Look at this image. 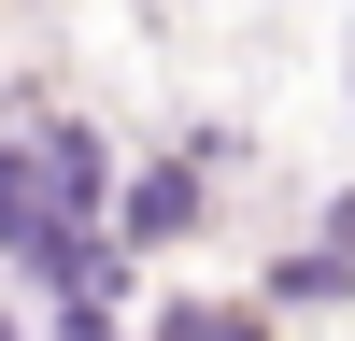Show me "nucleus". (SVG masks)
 <instances>
[{"mask_svg": "<svg viewBox=\"0 0 355 341\" xmlns=\"http://www.w3.org/2000/svg\"><path fill=\"white\" fill-rule=\"evenodd\" d=\"M185 213H199V185H185V170H157V185L128 199V227H142V242H171V227H185Z\"/></svg>", "mask_w": 355, "mask_h": 341, "instance_id": "f257e3e1", "label": "nucleus"}, {"mask_svg": "<svg viewBox=\"0 0 355 341\" xmlns=\"http://www.w3.org/2000/svg\"><path fill=\"white\" fill-rule=\"evenodd\" d=\"M157 341H256V327H242V313H171Z\"/></svg>", "mask_w": 355, "mask_h": 341, "instance_id": "f03ea898", "label": "nucleus"}]
</instances>
